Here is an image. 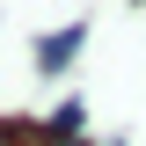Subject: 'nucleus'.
<instances>
[{
	"mask_svg": "<svg viewBox=\"0 0 146 146\" xmlns=\"http://www.w3.org/2000/svg\"><path fill=\"white\" fill-rule=\"evenodd\" d=\"M73 51H80V29H73V36H51V44H36V58H44V66H66Z\"/></svg>",
	"mask_w": 146,
	"mask_h": 146,
	"instance_id": "nucleus-1",
	"label": "nucleus"
}]
</instances>
